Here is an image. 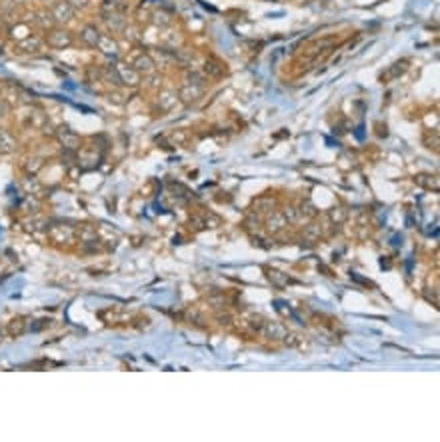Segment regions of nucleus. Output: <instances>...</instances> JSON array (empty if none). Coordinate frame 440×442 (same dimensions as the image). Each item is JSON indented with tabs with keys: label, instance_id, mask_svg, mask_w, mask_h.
I'll use <instances>...</instances> for the list:
<instances>
[{
	"label": "nucleus",
	"instance_id": "obj_1",
	"mask_svg": "<svg viewBox=\"0 0 440 442\" xmlns=\"http://www.w3.org/2000/svg\"><path fill=\"white\" fill-rule=\"evenodd\" d=\"M114 68H116V72H118V78H120V82H122V84L130 86V88H134V86H138V84H140L142 74H140V72H138L132 64L116 62V64H114Z\"/></svg>",
	"mask_w": 440,
	"mask_h": 442
},
{
	"label": "nucleus",
	"instance_id": "obj_2",
	"mask_svg": "<svg viewBox=\"0 0 440 442\" xmlns=\"http://www.w3.org/2000/svg\"><path fill=\"white\" fill-rule=\"evenodd\" d=\"M46 44L50 48H68L72 46V34L68 30H62V28H56V30H50L48 36H46Z\"/></svg>",
	"mask_w": 440,
	"mask_h": 442
},
{
	"label": "nucleus",
	"instance_id": "obj_3",
	"mask_svg": "<svg viewBox=\"0 0 440 442\" xmlns=\"http://www.w3.org/2000/svg\"><path fill=\"white\" fill-rule=\"evenodd\" d=\"M56 138H58V142L62 144L64 150H74V152H76V150L80 148V136H78L74 130H70L68 126H60V128H58Z\"/></svg>",
	"mask_w": 440,
	"mask_h": 442
},
{
	"label": "nucleus",
	"instance_id": "obj_4",
	"mask_svg": "<svg viewBox=\"0 0 440 442\" xmlns=\"http://www.w3.org/2000/svg\"><path fill=\"white\" fill-rule=\"evenodd\" d=\"M204 90L202 86H196V84H184L180 90H178V100L184 104V106H192L196 104L200 98H202Z\"/></svg>",
	"mask_w": 440,
	"mask_h": 442
},
{
	"label": "nucleus",
	"instance_id": "obj_5",
	"mask_svg": "<svg viewBox=\"0 0 440 442\" xmlns=\"http://www.w3.org/2000/svg\"><path fill=\"white\" fill-rule=\"evenodd\" d=\"M96 48L104 54L106 58H110V60H114V62H118V56H120V48H118V42L112 38V36H108V34H102L100 36V40H98V44H96Z\"/></svg>",
	"mask_w": 440,
	"mask_h": 442
},
{
	"label": "nucleus",
	"instance_id": "obj_6",
	"mask_svg": "<svg viewBox=\"0 0 440 442\" xmlns=\"http://www.w3.org/2000/svg\"><path fill=\"white\" fill-rule=\"evenodd\" d=\"M74 8H72L66 0H58L56 4H54V8H52V18L56 22H70L72 18H74Z\"/></svg>",
	"mask_w": 440,
	"mask_h": 442
},
{
	"label": "nucleus",
	"instance_id": "obj_7",
	"mask_svg": "<svg viewBox=\"0 0 440 442\" xmlns=\"http://www.w3.org/2000/svg\"><path fill=\"white\" fill-rule=\"evenodd\" d=\"M132 66L140 72V74H150V72H156V60L150 56L148 52H142V54H138V56L132 60Z\"/></svg>",
	"mask_w": 440,
	"mask_h": 442
},
{
	"label": "nucleus",
	"instance_id": "obj_8",
	"mask_svg": "<svg viewBox=\"0 0 440 442\" xmlns=\"http://www.w3.org/2000/svg\"><path fill=\"white\" fill-rule=\"evenodd\" d=\"M260 332L266 336V338H270V340H282V338H286V328L280 324V322H272V320H268V322H264L262 324V330Z\"/></svg>",
	"mask_w": 440,
	"mask_h": 442
},
{
	"label": "nucleus",
	"instance_id": "obj_9",
	"mask_svg": "<svg viewBox=\"0 0 440 442\" xmlns=\"http://www.w3.org/2000/svg\"><path fill=\"white\" fill-rule=\"evenodd\" d=\"M104 22L108 24V28L112 30V32H122L126 28V18H124L122 10L104 12Z\"/></svg>",
	"mask_w": 440,
	"mask_h": 442
},
{
	"label": "nucleus",
	"instance_id": "obj_10",
	"mask_svg": "<svg viewBox=\"0 0 440 442\" xmlns=\"http://www.w3.org/2000/svg\"><path fill=\"white\" fill-rule=\"evenodd\" d=\"M100 30L94 26V24H86L82 30H80V38H82V42L86 44V46H92V48H96V44H98V40H100Z\"/></svg>",
	"mask_w": 440,
	"mask_h": 442
},
{
	"label": "nucleus",
	"instance_id": "obj_11",
	"mask_svg": "<svg viewBox=\"0 0 440 442\" xmlns=\"http://www.w3.org/2000/svg\"><path fill=\"white\" fill-rule=\"evenodd\" d=\"M414 182L418 184L420 188H424V190H434V192H438V176L436 174H426V172H422V174H416L414 176Z\"/></svg>",
	"mask_w": 440,
	"mask_h": 442
},
{
	"label": "nucleus",
	"instance_id": "obj_12",
	"mask_svg": "<svg viewBox=\"0 0 440 442\" xmlns=\"http://www.w3.org/2000/svg\"><path fill=\"white\" fill-rule=\"evenodd\" d=\"M406 68H408V60L404 58V60H398V62H394L390 68H388V72L386 74H382L380 76V80L382 82H388V80H396L400 74H404L406 72Z\"/></svg>",
	"mask_w": 440,
	"mask_h": 442
},
{
	"label": "nucleus",
	"instance_id": "obj_13",
	"mask_svg": "<svg viewBox=\"0 0 440 442\" xmlns=\"http://www.w3.org/2000/svg\"><path fill=\"white\" fill-rule=\"evenodd\" d=\"M16 148V140L4 128H0V154H10Z\"/></svg>",
	"mask_w": 440,
	"mask_h": 442
},
{
	"label": "nucleus",
	"instance_id": "obj_14",
	"mask_svg": "<svg viewBox=\"0 0 440 442\" xmlns=\"http://www.w3.org/2000/svg\"><path fill=\"white\" fill-rule=\"evenodd\" d=\"M284 226H286V218H284L280 212H272V214L268 216V220H266V228H268L272 234L280 232Z\"/></svg>",
	"mask_w": 440,
	"mask_h": 442
},
{
	"label": "nucleus",
	"instance_id": "obj_15",
	"mask_svg": "<svg viewBox=\"0 0 440 442\" xmlns=\"http://www.w3.org/2000/svg\"><path fill=\"white\" fill-rule=\"evenodd\" d=\"M176 100H178V94H176L174 90H162L160 96H158L160 110H164V112H166V110H170V108L176 104Z\"/></svg>",
	"mask_w": 440,
	"mask_h": 442
},
{
	"label": "nucleus",
	"instance_id": "obj_16",
	"mask_svg": "<svg viewBox=\"0 0 440 442\" xmlns=\"http://www.w3.org/2000/svg\"><path fill=\"white\" fill-rule=\"evenodd\" d=\"M202 72L206 76H212V78H220L224 74V66L220 64L218 60H214V58H208L206 62H204V68H202Z\"/></svg>",
	"mask_w": 440,
	"mask_h": 442
},
{
	"label": "nucleus",
	"instance_id": "obj_17",
	"mask_svg": "<svg viewBox=\"0 0 440 442\" xmlns=\"http://www.w3.org/2000/svg\"><path fill=\"white\" fill-rule=\"evenodd\" d=\"M50 236H52L56 242H68V240H72L74 232H72L70 226H66V228H64V226H52V228H50Z\"/></svg>",
	"mask_w": 440,
	"mask_h": 442
},
{
	"label": "nucleus",
	"instance_id": "obj_18",
	"mask_svg": "<svg viewBox=\"0 0 440 442\" xmlns=\"http://www.w3.org/2000/svg\"><path fill=\"white\" fill-rule=\"evenodd\" d=\"M78 236H80V240H84V242H94L96 238H98V232H96L94 226L82 224V226L78 228Z\"/></svg>",
	"mask_w": 440,
	"mask_h": 442
},
{
	"label": "nucleus",
	"instance_id": "obj_19",
	"mask_svg": "<svg viewBox=\"0 0 440 442\" xmlns=\"http://www.w3.org/2000/svg\"><path fill=\"white\" fill-rule=\"evenodd\" d=\"M38 46H40V42L36 40V38H24V40H20L16 44V48L20 50V52H36L38 50Z\"/></svg>",
	"mask_w": 440,
	"mask_h": 442
},
{
	"label": "nucleus",
	"instance_id": "obj_20",
	"mask_svg": "<svg viewBox=\"0 0 440 442\" xmlns=\"http://www.w3.org/2000/svg\"><path fill=\"white\" fill-rule=\"evenodd\" d=\"M328 216H330V220H332L334 224H342L346 220V210L342 206H334V208L328 210Z\"/></svg>",
	"mask_w": 440,
	"mask_h": 442
},
{
	"label": "nucleus",
	"instance_id": "obj_21",
	"mask_svg": "<svg viewBox=\"0 0 440 442\" xmlns=\"http://www.w3.org/2000/svg\"><path fill=\"white\" fill-rule=\"evenodd\" d=\"M282 216L286 218V222H292V224H296L298 220L302 218V214H300V210L296 206H286L284 212H282Z\"/></svg>",
	"mask_w": 440,
	"mask_h": 442
},
{
	"label": "nucleus",
	"instance_id": "obj_22",
	"mask_svg": "<svg viewBox=\"0 0 440 442\" xmlns=\"http://www.w3.org/2000/svg\"><path fill=\"white\" fill-rule=\"evenodd\" d=\"M320 226L318 224H308L306 228H304V238H306V240L308 242H316L318 240V238H320Z\"/></svg>",
	"mask_w": 440,
	"mask_h": 442
},
{
	"label": "nucleus",
	"instance_id": "obj_23",
	"mask_svg": "<svg viewBox=\"0 0 440 442\" xmlns=\"http://www.w3.org/2000/svg\"><path fill=\"white\" fill-rule=\"evenodd\" d=\"M202 80H204V76L200 74L198 70H194V68H188V70H186V84H196V86H202Z\"/></svg>",
	"mask_w": 440,
	"mask_h": 442
},
{
	"label": "nucleus",
	"instance_id": "obj_24",
	"mask_svg": "<svg viewBox=\"0 0 440 442\" xmlns=\"http://www.w3.org/2000/svg\"><path fill=\"white\" fill-rule=\"evenodd\" d=\"M268 278H270V282H272L274 286H284V284H288V278H286L282 272H278V270H270V272H268Z\"/></svg>",
	"mask_w": 440,
	"mask_h": 442
},
{
	"label": "nucleus",
	"instance_id": "obj_25",
	"mask_svg": "<svg viewBox=\"0 0 440 442\" xmlns=\"http://www.w3.org/2000/svg\"><path fill=\"white\" fill-rule=\"evenodd\" d=\"M298 210H300V214H302L304 218H312V216H316V206H314L310 200H304L302 204L298 206Z\"/></svg>",
	"mask_w": 440,
	"mask_h": 442
},
{
	"label": "nucleus",
	"instance_id": "obj_26",
	"mask_svg": "<svg viewBox=\"0 0 440 442\" xmlns=\"http://www.w3.org/2000/svg\"><path fill=\"white\" fill-rule=\"evenodd\" d=\"M154 22L158 26H170L172 24V18L166 12H154Z\"/></svg>",
	"mask_w": 440,
	"mask_h": 442
},
{
	"label": "nucleus",
	"instance_id": "obj_27",
	"mask_svg": "<svg viewBox=\"0 0 440 442\" xmlns=\"http://www.w3.org/2000/svg\"><path fill=\"white\" fill-rule=\"evenodd\" d=\"M66 2L74 8V10H84V8H88V4H90V0H66Z\"/></svg>",
	"mask_w": 440,
	"mask_h": 442
},
{
	"label": "nucleus",
	"instance_id": "obj_28",
	"mask_svg": "<svg viewBox=\"0 0 440 442\" xmlns=\"http://www.w3.org/2000/svg\"><path fill=\"white\" fill-rule=\"evenodd\" d=\"M28 162H30V164H26V170L32 172V174L38 170V168H42V160H40V158H30Z\"/></svg>",
	"mask_w": 440,
	"mask_h": 442
},
{
	"label": "nucleus",
	"instance_id": "obj_29",
	"mask_svg": "<svg viewBox=\"0 0 440 442\" xmlns=\"http://www.w3.org/2000/svg\"><path fill=\"white\" fill-rule=\"evenodd\" d=\"M8 112H10V106H8V102H6V100H0V118L8 116Z\"/></svg>",
	"mask_w": 440,
	"mask_h": 442
},
{
	"label": "nucleus",
	"instance_id": "obj_30",
	"mask_svg": "<svg viewBox=\"0 0 440 442\" xmlns=\"http://www.w3.org/2000/svg\"><path fill=\"white\" fill-rule=\"evenodd\" d=\"M110 2H114V4H118V6L122 8V6H124V2H126V0H110Z\"/></svg>",
	"mask_w": 440,
	"mask_h": 442
},
{
	"label": "nucleus",
	"instance_id": "obj_31",
	"mask_svg": "<svg viewBox=\"0 0 440 442\" xmlns=\"http://www.w3.org/2000/svg\"><path fill=\"white\" fill-rule=\"evenodd\" d=\"M14 4H22V2H26V0H12Z\"/></svg>",
	"mask_w": 440,
	"mask_h": 442
}]
</instances>
